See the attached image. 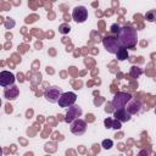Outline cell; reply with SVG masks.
<instances>
[{"label":"cell","instance_id":"4","mask_svg":"<svg viewBox=\"0 0 156 156\" xmlns=\"http://www.w3.org/2000/svg\"><path fill=\"white\" fill-rule=\"evenodd\" d=\"M102 44H104L105 49H106L108 52H111V54H116L117 50L121 48L118 39H116V38H113V37H111V35L105 37V38L102 39Z\"/></svg>","mask_w":156,"mask_h":156},{"label":"cell","instance_id":"6","mask_svg":"<svg viewBox=\"0 0 156 156\" xmlns=\"http://www.w3.org/2000/svg\"><path fill=\"white\" fill-rule=\"evenodd\" d=\"M72 17L77 23H83L88 18V10L84 6H77L72 12Z\"/></svg>","mask_w":156,"mask_h":156},{"label":"cell","instance_id":"11","mask_svg":"<svg viewBox=\"0 0 156 156\" xmlns=\"http://www.w3.org/2000/svg\"><path fill=\"white\" fill-rule=\"evenodd\" d=\"M127 111L129 112V113H138L139 111H140V108H141V104H140V101H138V100H132L130 99V101L127 104Z\"/></svg>","mask_w":156,"mask_h":156},{"label":"cell","instance_id":"18","mask_svg":"<svg viewBox=\"0 0 156 156\" xmlns=\"http://www.w3.org/2000/svg\"><path fill=\"white\" fill-rule=\"evenodd\" d=\"M104 123H105V127H106V128H112V123H113V119H112V118H106Z\"/></svg>","mask_w":156,"mask_h":156},{"label":"cell","instance_id":"5","mask_svg":"<svg viewBox=\"0 0 156 156\" xmlns=\"http://www.w3.org/2000/svg\"><path fill=\"white\" fill-rule=\"evenodd\" d=\"M62 89L61 88H57V87H51V88H49V89H46L45 90V99L48 100V101H50V102H57L58 101V99H60V96L62 95Z\"/></svg>","mask_w":156,"mask_h":156},{"label":"cell","instance_id":"8","mask_svg":"<svg viewBox=\"0 0 156 156\" xmlns=\"http://www.w3.org/2000/svg\"><path fill=\"white\" fill-rule=\"evenodd\" d=\"M16 78L13 76V73L9 72V71H1L0 72V85L2 88H7L10 85H13Z\"/></svg>","mask_w":156,"mask_h":156},{"label":"cell","instance_id":"21","mask_svg":"<svg viewBox=\"0 0 156 156\" xmlns=\"http://www.w3.org/2000/svg\"><path fill=\"white\" fill-rule=\"evenodd\" d=\"M155 113H156V108H155Z\"/></svg>","mask_w":156,"mask_h":156},{"label":"cell","instance_id":"9","mask_svg":"<svg viewBox=\"0 0 156 156\" xmlns=\"http://www.w3.org/2000/svg\"><path fill=\"white\" fill-rule=\"evenodd\" d=\"M85 129H87V123L80 118H77L71 123V132L74 135H82L85 132Z\"/></svg>","mask_w":156,"mask_h":156},{"label":"cell","instance_id":"2","mask_svg":"<svg viewBox=\"0 0 156 156\" xmlns=\"http://www.w3.org/2000/svg\"><path fill=\"white\" fill-rule=\"evenodd\" d=\"M130 99H132V96H130V94H128V93H117V94L113 96V99H112V101H111V105H112L116 110L124 108V107L127 106V104L130 101Z\"/></svg>","mask_w":156,"mask_h":156},{"label":"cell","instance_id":"1","mask_svg":"<svg viewBox=\"0 0 156 156\" xmlns=\"http://www.w3.org/2000/svg\"><path fill=\"white\" fill-rule=\"evenodd\" d=\"M117 39L119 41L121 46H124L127 49H133L136 45L138 41V35H136V29L133 27H122L117 34Z\"/></svg>","mask_w":156,"mask_h":156},{"label":"cell","instance_id":"17","mask_svg":"<svg viewBox=\"0 0 156 156\" xmlns=\"http://www.w3.org/2000/svg\"><path fill=\"white\" fill-rule=\"evenodd\" d=\"M141 72H143V71H141L139 67H133V68H132V76H133V77H139V76L141 74Z\"/></svg>","mask_w":156,"mask_h":156},{"label":"cell","instance_id":"14","mask_svg":"<svg viewBox=\"0 0 156 156\" xmlns=\"http://www.w3.org/2000/svg\"><path fill=\"white\" fill-rule=\"evenodd\" d=\"M145 20L149 21V22L156 21V10H150V11H147L146 15H145Z\"/></svg>","mask_w":156,"mask_h":156},{"label":"cell","instance_id":"7","mask_svg":"<svg viewBox=\"0 0 156 156\" xmlns=\"http://www.w3.org/2000/svg\"><path fill=\"white\" fill-rule=\"evenodd\" d=\"M82 116V108L79 106H69L68 110H67V113H66V117H65V122L67 123H72L74 119H77L78 117Z\"/></svg>","mask_w":156,"mask_h":156},{"label":"cell","instance_id":"20","mask_svg":"<svg viewBox=\"0 0 156 156\" xmlns=\"http://www.w3.org/2000/svg\"><path fill=\"white\" fill-rule=\"evenodd\" d=\"M5 26H6V28H9V27H13V26H15V22H13L12 20H10V22H7Z\"/></svg>","mask_w":156,"mask_h":156},{"label":"cell","instance_id":"16","mask_svg":"<svg viewBox=\"0 0 156 156\" xmlns=\"http://www.w3.org/2000/svg\"><path fill=\"white\" fill-rule=\"evenodd\" d=\"M58 32H60V33H62V34L68 33V32H69V26H67V24H62V26H60Z\"/></svg>","mask_w":156,"mask_h":156},{"label":"cell","instance_id":"19","mask_svg":"<svg viewBox=\"0 0 156 156\" xmlns=\"http://www.w3.org/2000/svg\"><path fill=\"white\" fill-rule=\"evenodd\" d=\"M119 29H121V28H119V26H118V24H112V26H111V32H112V33L118 34Z\"/></svg>","mask_w":156,"mask_h":156},{"label":"cell","instance_id":"13","mask_svg":"<svg viewBox=\"0 0 156 156\" xmlns=\"http://www.w3.org/2000/svg\"><path fill=\"white\" fill-rule=\"evenodd\" d=\"M116 56H117V60H119V61H124V60H127L128 56H129V55H128V50H127V48L121 46V48L117 50Z\"/></svg>","mask_w":156,"mask_h":156},{"label":"cell","instance_id":"15","mask_svg":"<svg viewBox=\"0 0 156 156\" xmlns=\"http://www.w3.org/2000/svg\"><path fill=\"white\" fill-rule=\"evenodd\" d=\"M101 146L105 149V150H110L112 146H113V141L111 140V139H105L104 141H102V144H101Z\"/></svg>","mask_w":156,"mask_h":156},{"label":"cell","instance_id":"3","mask_svg":"<svg viewBox=\"0 0 156 156\" xmlns=\"http://www.w3.org/2000/svg\"><path fill=\"white\" fill-rule=\"evenodd\" d=\"M76 100H77V95L73 91H67V93H62L57 104L60 107H69V106L74 105Z\"/></svg>","mask_w":156,"mask_h":156},{"label":"cell","instance_id":"12","mask_svg":"<svg viewBox=\"0 0 156 156\" xmlns=\"http://www.w3.org/2000/svg\"><path fill=\"white\" fill-rule=\"evenodd\" d=\"M4 95H5V98L6 99H9V100H13V99H16L17 98V95H18V89H17V87H15V85H11V88L9 89H5V91H4Z\"/></svg>","mask_w":156,"mask_h":156},{"label":"cell","instance_id":"10","mask_svg":"<svg viewBox=\"0 0 156 156\" xmlns=\"http://www.w3.org/2000/svg\"><path fill=\"white\" fill-rule=\"evenodd\" d=\"M113 117H115L116 119L121 121V122H127V121H129V119L132 118V113H129V112L127 111V108L124 107V108L116 110L115 113H113Z\"/></svg>","mask_w":156,"mask_h":156}]
</instances>
